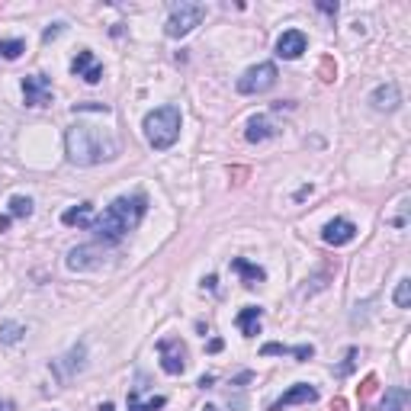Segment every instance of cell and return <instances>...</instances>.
Masks as SVG:
<instances>
[{
  "label": "cell",
  "instance_id": "6da1fadb",
  "mask_svg": "<svg viewBox=\"0 0 411 411\" xmlns=\"http://www.w3.org/2000/svg\"><path fill=\"white\" fill-rule=\"evenodd\" d=\"M65 148L67 161L77 168H90V164H103L119 154V138L113 129H100L97 122H77L65 132Z\"/></svg>",
  "mask_w": 411,
  "mask_h": 411
},
{
  "label": "cell",
  "instance_id": "7a4b0ae2",
  "mask_svg": "<svg viewBox=\"0 0 411 411\" xmlns=\"http://www.w3.org/2000/svg\"><path fill=\"white\" fill-rule=\"evenodd\" d=\"M145 212H148V196L145 193L119 196V200H113L100 216L93 218L90 232L100 238L103 244H119L138 222H142Z\"/></svg>",
  "mask_w": 411,
  "mask_h": 411
},
{
  "label": "cell",
  "instance_id": "3957f363",
  "mask_svg": "<svg viewBox=\"0 0 411 411\" xmlns=\"http://www.w3.org/2000/svg\"><path fill=\"white\" fill-rule=\"evenodd\" d=\"M145 129V138H148V145H152L154 152H168V148H174L177 138H180V109L177 106H158L152 109L148 116H145L142 122Z\"/></svg>",
  "mask_w": 411,
  "mask_h": 411
},
{
  "label": "cell",
  "instance_id": "277c9868",
  "mask_svg": "<svg viewBox=\"0 0 411 411\" xmlns=\"http://www.w3.org/2000/svg\"><path fill=\"white\" fill-rule=\"evenodd\" d=\"M202 19H206V7H202V3H186V0H180V3H170V17H168V23H164V33H168L170 39H184V35L193 33Z\"/></svg>",
  "mask_w": 411,
  "mask_h": 411
},
{
  "label": "cell",
  "instance_id": "5b68a950",
  "mask_svg": "<svg viewBox=\"0 0 411 411\" xmlns=\"http://www.w3.org/2000/svg\"><path fill=\"white\" fill-rule=\"evenodd\" d=\"M273 84H277V65L264 61V65L248 67V71L238 77V93H248V97H254V93H267Z\"/></svg>",
  "mask_w": 411,
  "mask_h": 411
},
{
  "label": "cell",
  "instance_id": "8992f818",
  "mask_svg": "<svg viewBox=\"0 0 411 411\" xmlns=\"http://www.w3.org/2000/svg\"><path fill=\"white\" fill-rule=\"evenodd\" d=\"M158 353H161V369L168 376H180L186 369V347L180 337H164L158 341Z\"/></svg>",
  "mask_w": 411,
  "mask_h": 411
},
{
  "label": "cell",
  "instance_id": "52a82bcc",
  "mask_svg": "<svg viewBox=\"0 0 411 411\" xmlns=\"http://www.w3.org/2000/svg\"><path fill=\"white\" fill-rule=\"evenodd\" d=\"M67 270H77V273H84V270H100L106 264V251H103L100 244H81V248H71L67 251Z\"/></svg>",
  "mask_w": 411,
  "mask_h": 411
},
{
  "label": "cell",
  "instance_id": "ba28073f",
  "mask_svg": "<svg viewBox=\"0 0 411 411\" xmlns=\"http://www.w3.org/2000/svg\"><path fill=\"white\" fill-rule=\"evenodd\" d=\"M84 366H87V347H84V344L71 347V350H67L65 357L51 360V373L58 376V382H67V379L74 376V373H81Z\"/></svg>",
  "mask_w": 411,
  "mask_h": 411
},
{
  "label": "cell",
  "instance_id": "9c48e42d",
  "mask_svg": "<svg viewBox=\"0 0 411 411\" xmlns=\"http://www.w3.org/2000/svg\"><path fill=\"white\" fill-rule=\"evenodd\" d=\"M23 97L26 106H49L51 103V81L45 74H26L23 77Z\"/></svg>",
  "mask_w": 411,
  "mask_h": 411
},
{
  "label": "cell",
  "instance_id": "30bf717a",
  "mask_svg": "<svg viewBox=\"0 0 411 411\" xmlns=\"http://www.w3.org/2000/svg\"><path fill=\"white\" fill-rule=\"evenodd\" d=\"M312 402H319V389L309 386V382H296V386L286 389L267 411H283V408H289V405H312Z\"/></svg>",
  "mask_w": 411,
  "mask_h": 411
},
{
  "label": "cell",
  "instance_id": "8fae6325",
  "mask_svg": "<svg viewBox=\"0 0 411 411\" xmlns=\"http://www.w3.org/2000/svg\"><path fill=\"white\" fill-rule=\"evenodd\" d=\"M71 74L74 77H84L87 84H100L103 81V65L97 58H93L90 49H81L74 55V61H71Z\"/></svg>",
  "mask_w": 411,
  "mask_h": 411
},
{
  "label": "cell",
  "instance_id": "7c38bea8",
  "mask_svg": "<svg viewBox=\"0 0 411 411\" xmlns=\"http://www.w3.org/2000/svg\"><path fill=\"white\" fill-rule=\"evenodd\" d=\"M305 49H309V39H305L303 29H286V33L277 39V55L286 61H296Z\"/></svg>",
  "mask_w": 411,
  "mask_h": 411
},
{
  "label": "cell",
  "instance_id": "4fadbf2b",
  "mask_svg": "<svg viewBox=\"0 0 411 411\" xmlns=\"http://www.w3.org/2000/svg\"><path fill=\"white\" fill-rule=\"evenodd\" d=\"M321 238H325L328 244L341 248V244H350L353 238H357V225H353L350 218H331V222L321 228Z\"/></svg>",
  "mask_w": 411,
  "mask_h": 411
},
{
  "label": "cell",
  "instance_id": "5bb4252c",
  "mask_svg": "<svg viewBox=\"0 0 411 411\" xmlns=\"http://www.w3.org/2000/svg\"><path fill=\"white\" fill-rule=\"evenodd\" d=\"M369 103H373V109H379V113H392V109L402 103V93H398L395 84H379L376 90L369 93Z\"/></svg>",
  "mask_w": 411,
  "mask_h": 411
},
{
  "label": "cell",
  "instance_id": "9a60e30c",
  "mask_svg": "<svg viewBox=\"0 0 411 411\" xmlns=\"http://www.w3.org/2000/svg\"><path fill=\"white\" fill-rule=\"evenodd\" d=\"M273 135H277V126H273L267 116H251L248 119V129H244V138H248V142L257 145V142L273 138Z\"/></svg>",
  "mask_w": 411,
  "mask_h": 411
},
{
  "label": "cell",
  "instance_id": "2e32d148",
  "mask_svg": "<svg viewBox=\"0 0 411 411\" xmlns=\"http://www.w3.org/2000/svg\"><path fill=\"white\" fill-rule=\"evenodd\" d=\"M232 270H235V273H241V280H244V286H248V289H254V286H260L264 280H267L264 267H257V264H251V260H244V257L232 260Z\"/></svg>",
  "mask_w": 411,
  "mask_h": 411
},
{
  "label": "cell",
  "instance_id": "e0dca14e",
  "mask_svg": "<svg viewBox=\"0 0 411 411\" xmlns=\"http://www.w3.org/2000/svg\"><path fill=\"white\" fill-rule=\"evenodd\" d=\"M260 319H264V309H260V305H244V309L238 312V328H241V335L244 337L260 335Z\"/></svg>",
  "mask_w": 411,
  "mask_h": 411
},
{
  "label": "cell",
  "instance_id": "ac0fdd59",
  "mask_svg": "<svg viewBox=\"0 0 411 411\" xmlns=\"http://www.w3.org/2000/svg\"><path fill=\"white\" fill-rule=\"evenodd\" d=\"M260 353H264V357H273V353H289V357H296L299 363H305L312 353H315V347H312V344L286 347V344H277V341H273V344H264V347H260Z\"/></svg>",
  "mask_w": 411,
  "mask_h": 411
},
{
  "label": "cell",
  "instance_id": "d6986e66",
  "mask_svg": "<svg viewBox=\"0 0 411 411\" xmlns=\"http://www.w3.org/2000/svg\"><path fill=\"white\" fill-rule=\"evenodd\" d=\"M61 222H65V225H77V228H90L93 225V206L90 202H81L74 209H67L65 216H61Z\"/></svg>",
  "mask_w": 411,
  "mask_h": 411
},
{
  "label": "cell",
  "instance_id": "ffe728a7",
  "mask_svg": "<svg viewBox=\"0 0 411 411\" xmlns=\"http://www.w3.org/2000/svg\"><path fill=\"white\" fill-rule=\"evenodd\" d=\"M382 411H408V389L392 386L386 392V402H382Z\"/></svg>",
  "mask_w": 411,
  "mask_h": 411
},
{
  "label": "cell",
  "instance_id": "44dd1931",
  "mask_svg": "<svg viewBox=\"0 0 411 411\" xmlns=\"http://www.w3.org/2000/svg\"><path fill=\"white\" fill-rule=\"evenodd\" d=\"M164 405H168L164 395H154V398H148V402H138V389L129 392V411H161Z\"/></svg>",
  "mask_w": 411,
  "mask_h": 411
},
{
  "label": "cell",
  "instance_id": "7402d4cb",
  "mask_svg": "<svg viewBox=\"0 0 411 411\" xmlns=\"http://www.w3.org/2000/svg\"><path fill=\"white\" fill-rule=\"evenodd\" d=\"M23 335H26L23 325H17V321H0V341H3V344H17Z\"/></svg>",
  "mask_w": 411,
  "mask_h": 411
},
{
  "label": "cell",
  "instance_id": "603a6c76",
  "mask_svg": "<svg viewBox=\"0 0 411 411\" xmlns=\"http://www.w3.org/2000/svg\"><path fill=\"white\" fill-rule=\"evenodd\" d=\"M33 216V200L29 196H13L10 200V218H29Z\"/></svg>",
  "mask_w": 411,
  "mask_h": 411
},
{
  "label": "cell",
  "instance_id": "cb8c5ba5",
  "mask_svg": "<svg viewBox=\"0 0 411 411\" xmlns=\"http://www.w3.org/2000/svg\"><path fill=\"white\" fill-rule=\"evenodd\" d=\"M26 51V42L23 39H0V55H3V58H19V55H23Z\"/></svg>",
  "mask_w": 411,
  "mask_h": 411
},
{
  "label": "cell",
  "instance_id": "d4e9b609",
  "mask_svg": "<svg viewBox=\"0 0 411 411\" xmlns=\"http://www.w3.org/2000/svg\"><path fill=\"white\" fill-rule=\"evenodd\" d=\"M395 305H398V309H408L411 305V280L408 277H402L398 286H395Z\"/></svg>",
  "mask_w": 411,
  "mask_h": 411
},
{
  "label": "cell",
  "instance_id": "484cf974",
  "mask_svg": "<svg viewBox=\"0 0 411 411\" xmlns=\"http://www.w3.org/2000/svg\"><path fill=\"white\" fill-rule=\"evenodd\" d=\"M319 77L325 81V84H335V77H337V65H335V58H321V65H319Z\"/></svg>",
  "mask_w": 411,
  "mask_h": 411
},
{
  "label": "cell",
  "instance_id": "4316f807",
  "mask_svg": "<svg viewBox=\"0 0 411 411\" xmlns=\"http://www.w3.org/2000/svg\"><path fill=\"white\" fill-rule=\"evenodd\" d=\"M376 386H379V379H376V376H366V379L360 382V389H357V392H360V398H369V395L376 392Z\"/></svg>",
  "mask_w": 411,
  "mask_h": 411
},
{
  "label": "cell",
  "instance_id": "83f0119b",
  "mask_svg": "<svg viewBox=\"0 0 411 411\" xmlns=\"http://www.w3.org/2000/svg\"><path fill=\"white\" fill-rule=\"evenodd\" d=\"M353 360H357V350L350 347V350H347V363H344L341 369H337V373H341V376H347V373H350V366H353Z\"/></svg>",
  "mask_w": 411,
  "mask_h": 411
},
{
  "label": "cell",
  "instance_id": "f1b7e54d",
  "mask_svg": "<svg viewBox=\"0 0 411 411\" xmlns=\"http://www.w3.org/2000/svg\"><path fill=\"white\" fill-rule=\"evenodd\" d=\"M58 33H61V23H55L51 29H45V35H42V39H45V42H51V39H55Z\"/></svg>",
  "mask_w": 411,
  "mask_h": 411
},
{
  "label": "cell",
  "instance_id": "f546056e",
  "mask_svg": "<svg viewBox=\"0 0 411 411\" xmlns=\"http://www.w3.org/2000/svg\"><path fill=\"white\" fill-rule=\"evenodd\" d=\"M319 10H321V13H331V17H335V13H337V3H319Z\"/></svg>",
  "mask_w": 411,
  "mask_h": 411
},
{
  "label": "cell",
  "instance_id": "4dcf8cb0",
  "mask_svg": "<svg viewBox=\"0 0 411 411\" xmlns=\"http://www.w3.org/2000/svg\"><path fill=\"white\" fill-rule=\"evenodd\" d=\"M331 411H347V402H344V398H335V405H331Z\"/></svg>",
  "mask_w": 411,
  "mask_h": 411
},
{
  "label": "cell",
  "instance_id": "1f68e13d",
  "mask_svg": "<svg viewBox=\"0 0 411 411\" xmlns=\"http://www.w3.org/2000/svg\"><path fill=\"white\" fill-rule=\"evenodd\" d=\"M216 283H218L216 277H206V280H202V289H216Z\"/></svg>",
  "mask_w": 411,
  "mask_h": 411
},
{
  "label": "cell",
  "instance_id": "d6a6232c",
  "mask_svg": "<svg viewBox=\"0 0 411 411\" xmlns=\"http://www.w3.org/2000/svg\"><path fill=\"white\" fill-rule=\"evenodd\" d=\"M212 382H216V379H212V376H202V379H200V389H209Z\"/></svg>",
  "mask_w": 411,
  "mask_h": 411
},
{
  "label": "cell",
  "instance_id": "836d02e7",
  "mask_svg": "<svg viewBox=\"0 0 411 411\" xmlns=\"http://www.w3.org/2000/svg\"><path fill=\"white\" fill-rule=\"evenodd\" d=\"M10 228V216H0V232H7Z\"/></svg>",
  "mask_w": 411,
  "mask_h": 411
},
{
  "label": "cell",
  "instance_id": "e575fe53",
  "mask_svg": "<svg viewBox=\"0 0 411 411\" xmlns=\"http://www.w3.org/2000/svg\"><path fill=\"white\" fill-rule=\"evenodd\" d=\"M0 411H13V402H0Z\"/></svg>",
  "mask_w": 411,
  "mask_h": 411
},
{
  "label": "cell",
  "instance_id": "d590c367",
  "mask_svg": "<svg viewBox=\"0 0 411 411\" xmlns=\"http://www.w3.org/2000/svg\"><path fill=\"white\" fill-rule=\"evenodd\" d=\"M100 411H113V405H109V402H106V405H100Z\"/></svg>",
  "mask_w": 411,
  "mask_h": 411
}]
</instances>
